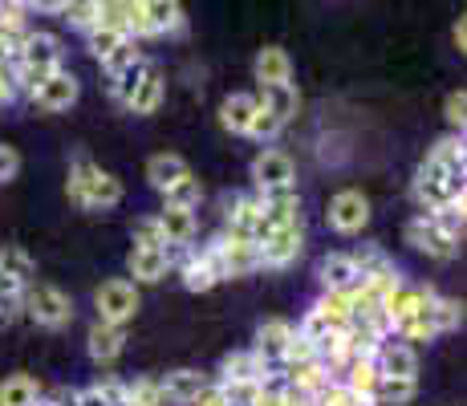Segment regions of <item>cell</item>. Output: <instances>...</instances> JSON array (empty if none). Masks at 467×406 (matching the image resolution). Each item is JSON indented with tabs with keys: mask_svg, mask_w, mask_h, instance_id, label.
Instances as JSON below:
<instances>
[{
	"mask_svg": "<svg viewBox=\"0 0 467 406\" xmlns=\"http://www.w3.org/2000/svg\"><path fill=\"white\" fill-rule=\"evenodd\" d=\"M69 200L86 212H106V207L122 203V179H114L110 171H102L94 159L78 155L69 162Z\"/></svg>",
	"mask_w": 467,
	"mask_h": 406,
	"instance_id": "cell-1",
	"label": "cell"
},
{
	"mask_svg": "<svg viewBox=\"0 0 467 406\" xmlns=\"http://www.w3.org/2000/svg\"><path fill=\"white\" fill-rule=\"evenodd\" d=\"M21 309L25 318L41 329H66L74 321V301L61 293L57 285H45V281H29L21 293Z\"/></svg>",
	"mask_w": 467,
	"mask_h": 406,
	"instance_id": "cell-2",
	"label": "cell"
},
{
	"mask_svg": "<svg viewBox=\"0 0 467 406\" xmlns=\"http://www.w3.org/2000/svg\"><path fill=\"white\" fill-rule=\"evenodd\" d=\"M268 232H273V228H268L265 212H260L256 192L253 195H236V200L228 203V215H223V240H232V244H260Z\"/></svg>",
	"mask_w": 467,
	"mask_h": 406,
	"instance_id": "cell-3",
	"label": "cell"
},
{
	"mask_svg": "<svg viewBox=\"0 0 467 406\" xmlns=\"http://www.w3.org/2000/svg\"><path fill=\"white\" fill-rule=\"evenodd\" d=\"M94 309H98V321H110V325L134 321V313H139V285L127 281V276H110V281L98 285Z\"/></svg>",
	"mask_w": 467,
	"mask_h": 406,
	"instance_id": "cell-4",
	"label": "cell"
},
{
	"mask_svg": "<svg viewBox=\"0 0 467 406\" xmlns=\"http://www.w3.org/2000/svg\"><path fill=\"white\" fill-rule=\"evenodd\" d=\"M326 224L337 236H358V232L370 224V200H366L362 192H354V187H346V192H337L334 200H329Z\"/></svg>",
	"mask_w": 467,
	"mask_h": 406,
	"instance_id": "cell-5",
	"label": "cell"
},
{
	"mask_svg": "<svg viewBox=\"0 0 467 406\" xmlns=\"http://www.w3.org/2000/svg\"><path fill=\"white\" fill-rule=\"evenodd\" d=\"M256 252H260V268H289L293 260L305 252V228H301V224L273 228L265 240L256 244Z\"/></svg>",
	"mask_w": 467,
	"mask_h": 406,
	"instance_id": "cell-6",
	"label": "cell"
},
{
	"mask_svg": "<svg viewBox=\"0 0 467 406\" xmlns=\"http://www.w3.org/2000/svg\"><path fill=\"white\" fill-rule=\"evenodd\" d=\"M293 333H297V325L285 321V318H268V321H260L256 341H253V354L260 358V362H265V370H281L285 349H289Z\"/></svg>",
	"mask_w": 467,
	"mask_h": 406,
	"instance_id": "cell-7",
	"label": "cell"
},
{
	"mask_svg": "<svg viewBox=\"0 0 467 406\" xmlns=\"http://www.w3.org/2000/svg\"><path fill=\"white\" fill-rule=\"evenodd\" d=\"M253 183H256V192H273V187L297 183V162L285 155L281 147H265L253 159Z\"/></svg>",
	"mask_w": 467,
	"mask_h": 406,
	"instance_id": "cell-8",
	"label": "cell"
},
{
	"mask_svg": "<svg viewBox=\"0 0 467 406\" xmlns=\"http://www.w3.org/2000/svg\"><path fill=\"white\" fill-rule=\"evenodd\" d=\"M78 94H82V86H78V78L69 74L66 66H61L57 74H49V78H45L37 89H33V94H29V102L37 106V110L57 114V110H69V106L78 102Z\"/></svg>",
	"mask_w": 467,
	"mask_h": 406,
	"instance_id": "cell-9",
	"label": "cell"
},
{
	"mask_svg": "<svg viewBox=\"0 0 467 406\" xmlns=\"http://www.w3.org/2000/svg\"><path fill=\"white\" fill-rule=\"evenodd\" d=\"M407 244H415V248L423 252V256H431V260H443V265H447V260L460 256V240L443 236V232H439L423 212H419L415 220L407 224Z\"/></svg>",
	"mask_w": 467,
	"mask_h": 406,
	"instance_id": "cell-10",
	"label": "cell"
},
{
	"mask_svg": "<svg viewBox=\"0 0 467 406\" xmlns=\"http://www.w3.org/2000/svg\"><path fill=\"white\" fill-rule=\"evenodd\" d=\"M374 366H379V374H390V378H419V354L410 341L402 338H382L379 349H374Z\"/></svg>",
	"mask_w": 467,
	"mask_h": 406,
	"instance_id": "cell-11",
	"label": "cell"
},
{
	"mask_svg": "<svg viewBox=\"0 0 467 406\" xmlns=\"http://www.w3.org/2000/svg\"><path fill=\"white\" fill-rule=\"evenodd\" d=\"M86 349L98 366H114L127 349V325H110V321H98L86 329Z\"/></svg>",
	"mask_w": 467,
	"mask_h": 406,
	"instance_id": "cell-12",
	"label": "cell"
},
{
	"mask_svg": "<svg viewBox=\"0 0 467 406\" xmlns=\"http://www.w3.org/2000/svg\"><path fill=\"white\" fill-rule=\"evenodd\" d=\"M394 338H402V341H435L439 338V329H435V288L423 285L419 305L394 325Z\"/></svg>",
	"mask_w": 467,
	"mask_h": 406,
	"instance_id": "cell-13",
	"label": "cell"
},
{
	"mask_svg": "<svg viewBox=\"0 0 467 406\" xmlns=\"http://www.w3.org/2000/svg\"><path fill=\"white\" fill-rule=\"evenodd\" d=\"M159 386H163V399L171 406H192L212 386V378L203 374V370L179 366V370H167V378H159Z\"/></svg>",
	"mask_w": 467,
	"mask_h": 406,
	"instance_id": "cell-14",
	"label": "cell"
},
{
	"mask_svg": "<svg viewBox=\"0 0 467 406\" xmlns=\"http://www.w3.org/2000/svg\"><path fill=\"white\" fill-rule=\"evenodd\" d=\"M260 212H265L268 228H285V224H301V192L297 183L273 187V192H256Z\"/></svg>",
	"mask_w": 467,
	"mask_h": 406,
	"instance_id": "cell-15",
	"label": "cell"
},
{
	"mask_svg": "<svg viewBox=\"0 0 467 406\" xmlns=\"http://www.w3.org/2000/svg\"><path fill=\"white\" fill-rule=\"evenodd\" d=\"M13 66H29V69H61L66 66V53H61V41L53 37V33H33L29 29V37H25L21 45V53H16V61Z\"/></svg>",
	"mask_w": 467,
	"mask_h": 406,
	"instance_id": "cell-16",
	"label": "cell"
},
{
	"mask_svg": "<svg viewBox=\"0 0 467 406\" xmlns=\"http://www.w3.org/2000/svg\"><path fill=\"white\" fill-rule=\"evenodd\" d=\"M253 74L260 81V89L281 86V81H293V61H289V53H285L281 45H265V49L256 53V61H253Z\"/></svg>",
	"mask_w": 467,
	"mask_h": 406,
	"instance_id": "cell-17",
	"label": "cell"
},
{
	"mask_svg": "<svg viewBox=\"0 0 467 406\" xmlns=\"http://www.w3.org/2000/svg\"><path fill=\"white\" fill-rule=\"evenodd\" d=\"M358 265L349 252H329V256H321L317 265V281H321V293H334V288H349L358 281Z\"/></svg>",
	"mask_w": 467,
	"mask_h": 406,
	"instance_id": "cell-18",
	"label": "cell"
},
{
	"mask_svg": "<svg viewBox=\"0 0 467 406\" xmlns=\"http://www.w3.org/2000/svg\"><path fill=\"white\" fill-rule=\"evenodd\" d=\"M379 366H374V358H354L346 370L337 374V382L346 386V390H354L358 399H366L374 406V386H379Z\"/></svg>",
	"mask_w": 467,
	"mask_h": 406,
	"instance_id": "cell-19",
	"label": "cell"
},
{
	"mask_svg": "<svg viewBox=\"0 0 467 406\" xmlns=\"http://www.w3.org/2000/svg\"><path fill=\"white\" fill-rule=\"evenodd\" d=\"M127 268H130L134 285H155V281H163V276L171 273L163 248H130Z\"/></svg>",
	"mask_w": 467,
	"mask_h": 406,
	"instance_id": "cell-20",
	"label": "cell"
},
{
	"mask_svg": "<svg viewBox=\"0 0 467 406\" xmlns=\"http://www.w3.org/2000/svg\"><path fill=\"white\" fill-rule=\"evenodd\" d=\"M256 106H260L256 94H228L220 102V126L228 134H244L248 122H253V114H256Z\"/></svg>",
	"mask_w": 467,
	"mask_h": 406,
	"instance_id": "cell-21",
	"label": "cell"
},
{
	"mask_svg": "<svg viewBox=\"0 0 467 406\" xmlns=\"http://www.w3.org/2000/svg\"><path fill=\"white\" fill-rule=\"evenodd\" d=\"M183 175H192V167H187L179 155H171V151H163V155H150V162H147V183L155 187L159 195H163L167 187H175Z\"/></svg>",
	"mask_w": 467,
	"mask_h": 406,
	"instance_id": "cell-22",
	"label": "cell"
},
{
	"mask_svg": "<svg viewBox=\"0 0 467 406\" xmlns=\"http://www.w3.org/2000/svg\"><path fill=\"white\" fill-rule=\"evenodd\" d=\"M256 98H260V106H265V110H273L281 122H293V119H297V110H301V94H297V86H293V81L265 86Z\"/></svg>",
	"mask_w": 467,
	"mask_h": 406,
	"instance_id": "cell-23",
	"label": "cell"
},
{
	"mask_svg": "<svg viewBox=\"0 0 467 406\" xmlns=\"http://www.w3.org/2000/svg\"><path fill=\"white\" fill-rule=\"evenodd\" d=\"M155 220H159V228H163L167 244H192L195 240V212H187V207L163 203V212H155Z\"/></svg>",
	"mask_w": 467,
	"mask_h": 406,
	"instance_id": "cell-24",
	"label": "cell"
},
{
	"mask_svg": "<svg viewBox=\"0 0 467 406\" xmlns=\"http://www.w3.org/2000/svg\"><path fill=\"white\" fill-rule=\"evenodd\" d=\"M313 309H317L321 318L329 321V329H346V325L354 321V293H349V288H334V293H321L317 301H313Z\"/></svg>",
	"mask_w": 467,
	"mask_h": 406,
	"instance_id": "cell-25",
	"label": "cell"
},
{
	"mask_svg": "<svg viewBox=\"0 0 467 406\" xmlns=\"http://www.w3.org/2000/svg\"><path fill=\"white\" fill-rule=\"evenodd\" d=\"M260 374H265V362H260L253 349H236V354H228L220 362V374L212 382H253Z\"/></svg>",
	"mask_w": 467,
	"mask_h": 406,
	"instance_id": "cell-26",
	"label": "cell"
},
{
	"mask_svg": "<svg viewBox=\"0 0 467 406\" xmlns=\"http://www.w3.org/2000/svg\"><path fill=\"white\" fill-rule=\"evenodd\" d=\"M147 21L155 29V37H167V33H183V8L179 0H147Z\"/></svg>",
	"mask_w": 467,
	"mask_h": 406,
	"instance_id": "cell-27",
	"label": "cell"
},
{
	"mask_svg": "<svg viewBox=\"0 0 467 406\" xmlns=\"http://www.w3.org/2000/svg\"><path fill=\"white\" fill-rule=\"evenodd\" d=\"M419 394V378H390L382 374L374 386V406H407Z\"/></svg>",
	"mask_w": 467,
	"mask_h": 406,
	"instance_id": "cell-28",
	"label": "cell"
},
{
	"mask_svg": "<svg viewBox=\"0 0 467 406\" xmlns=\"http://www.w3.org/2000/svg\"><path fill=\"white\" fill-rule=\"evenodd\" d=\"M159 102H163V78H159V69L150 66V69H147V78L139 81V89L130 94L127 110H130V114H155V110H159Z\"/></svg>",
	"mask_w": 467,
	"mask_h": 406,
	"instance_id": "cell-29",
	"label": "cell"
},
{
	"mask_svg": "<svg viewBox=\"0 0 467 406\" xmlns=\"http://www.w3.org/2000/svg\"><path fill=\"white\" fill-rule=\"evenodd\" d=\"M41 399V386L33 374H13L0 382V406H33Z\"/></svg>",
	"mask_w": 467,
	"mask_h": 406,
	"instance_id": "cell-30",
	"label": "cell"
},
{
	"mask_svg": "<svg viewBox=\"0 0 467 406\" xmlns=\"http://www.w3.org/2000/svg\"><path fill=\"white\" fill-rule=\"evenodd\" d=\"M223 260H228V281H236V276H253L256 268H260L256 244H232V240H223Z\"/></svg>",
	"mask_w": 467,
	"mask_h": 406,
	"instance_id": "cell-31",
	"label": "cell"
},
{
	"mask_svg": "<svg viewBox=\"0 0 467 406\" xmlns=\"http://www.w3.org/2000/svg\"><path fill=\"white\" fill-rule=\"evenodd\" d=\"M0 268H5L13 281H21V285L37 281V265H33V256L21 248V244H5V248H0Z\"/></svg>",
	"mask_w": 467,
	"mask_h": 406,
	"instance_id": "cell-32",
	"label": "cell"
},
{
	"mask_svg": "<svg viewBox=\"0 0 467 406\" xmlns=\"http://www.w3.org/2000/svg\"><path fill=\"white\" fill-rule=\"evenodd\" d=\"M147 69H150V61H147V57H142V53H139V57H134L127 69H119V74L110 78V94L119 98L122 106H127V102H130V94H134V89H139V81L147 78Z\"/></svg>",
	"mask_w": 467,
	"mask_h": 406,
	"instance_id": "cell-33",
	"label": "cell"
},
{
	"mask_svg": "<svg viewBox=\"0 0 467 406\" xmlns=\"http://www.w3.org/2000/svg\"><path fill=\"white\" fill-rule=\"evenodd\" d=\"M175 273L183 276V288H192V293H208V288H215V276L208 273V265L200 260V252L195 248H192V256L175 268Z\"/></svg>",
	"mask_w": 467,
	"mask_h": 406,
	"instance_id": "cell-34",
	"label": "cell"
},
{
	"mask_svg": "<svg viewBox=\"0 0 467 406\" xmlns=\"http://www.w3.org/2000/svg\"><path fill=\"white\" fill-rule=\"evenodd\" d=\"M94 5H98V25H106V29H119L122 37H127L130 8L139 5V0H94Z\"/></svg>",
	"mask_w": 467,
	"mask_h": 406,
	"instance_id": "cell-35",
	"label": "cell"
},
{
	"mask_svg": "<svg viewBox=\"0 0 467 406\" xmlns=\"http://www.w3.org/2000/svg\"><path fill=\"white\" fill-rule=\"evenodd\" d=\"M200 200H203V187H200V179H195V175H183L175 187H167V192H163V203L187 207V212H195V207H200Z\"/></svg>",
	"mask_w": 467,
	"mask_h": 406,
	"instance_id": "cell-36",
	"label": "cell"
},
{
	"mask_svg": "<svg viewBox=\"0 0 467 406\" xmlns=\"http://www.w3.org/2000/svg\"><path fill=\"white\" fill-rule=\"evenodd\" d=\"M127 402L130 406H167L159 378H130L127 382Z\"/></svg>",
	"mask_w": 467,
	"mask_h": 406,
	"instance_id": "cell-37",
	"label": "cell"
},
{
	"mask_svg": "<svg viewBox=\"0 0 467 406\" xmlns=\"http://www.w3.org/2000/svg\"><path fill=\"white\" fill-rule=\"evenodd\" d=\"M61 21H66L69 29H78V33H89L98 25V5H94V0H66Z\"/></svg>",
	"mask_w": 467,
	"mask_h": 406,
	"instance_id": "cell-38",
	"label": "cell"
},
{
	"mask_svg": "<svg viewBox=\"0 0 467 406\" xmlns=\"http://www.w3.org/2000/svg\"><path fill=\"white\" fill-rule=\"evenodd\" d=\"M431 224H435L443 236H451V240H463V200L460 203H447V207H439V212H423Z\"/></svg>",
	"mask_w": 467,
	"mask_h": 406,
	"instance_id": "cell-39",
	"label": "cell"
},
{
	"mask_svg": "<svg viewBox=\"0 0 467 406\" xmlns=\"http://www.w3.org/2000/svg\"><path fill=\"white\" fill-rule=\"evenodd\" d=\"M427 159L443 162V167H467V155H463V134H443L435 147L427 151Z\"/></svg>",
	"mask_w": 467,
	"mask_h": 406,
	"instance_id": "cell-40",
	"label": "cell"
},
{
	"mask_svg": "<svg viewBox=\"0 0 467 406\" xmlns=\"http://www.w3.org/2000/svg\"><path fill=\"white\" fill-rule=\"evenodd\" d=\"M460 325H463V305L455 301V297L435 293V329H439V338H443V333H455Z\"/></svg>",
	"mask_w": 467,
	"mask_h": 406,
	"instance_id": "cell-41",
	"label": "cell"
},
{
	"mask_svg": "<svg viewBox=\"0 0 467 406\" xmlns=\"http://www.w3.org/2000/svg\"><path fill=\"white\" fill-rule=\"evenodd\" d=\"M122 41H127V37H122V33L119 29H106V25H94V29H89L86 33V49L89 53H94V57L98 61H106V57H110V53L114 49H119V45Z\"/></svg>",
	"mask_w": 467,
	"mask_h": 406,
	"instance_id": "cell-42",
	"label": "cell"
},
{
	"mask_svg": "<svg viewBox=\"0 0 467 406\" xmlns=\"http://www.w3.org/2000/svg\"><path fill=\"white\" fill-rule=\"evenodd\" d=\"M223 394V402L228 406H256L260 402V378H253V382H215Z\"/></svg>",
	"mask_w": 467,
	"mask_h": 406,
	"instance_id": "cell-43",
	"label": "cell"
},
{
	"mask_svg": "<svg viewBox=\"0 0 467 406\" xmlns=\"http://www.w3.org/2000/svg\"><path fill=\"white\" fill-rule=\"evenodd\" d=\"M285 130V122L276 119L273 110H265V106H256V114H253V122H248V139H256V142H273L276 134Z\"/></svg>",
	"mask_w": 467,
	"mask_h": 406,
	"instance_id": "cell-44",
	"label": "cell"
},
{
	"mask_svg": "<svg viewBox=\"0 0 467 406\" xmlns=\"http://www.w3.org/2000/svg\"><path fill=\"white\" fill-rule=\"evenodd\" d=\"M130 240H134V248H163V244H167L155 215H139V220H134V228H130Z\"/></svg>",
	"mask_w": 467,
	"mask_h": 406,
	"instance_id": "cell-45",
	"label": "cell"
},
{
	"mask_svg": "<svg viewBox=\"0 0 467 406\" xmlns=\"http://www.w3.org/2000/svg\"><path fill=\"white\" fill-rule=\"evenodd\" d=\"M195 252H200V260L208 265V273L215 276V285L228 281V260H223V240H220V236L208 240V244H200Z\"/></svg>",
	"mask_w": 467,
	"mask_h": 406,
	"instance_id": "cell-46",
	"label": "cell"
},
{
	"mask_svg": "<svg viewBox=\"0 0 467 406\" xmlns=\"http://www.w3.org/2000/svg\"><path fill=\"white\" fill-rule=\"evenodd\" d=\"M313 399H317V406H370L366 399H358L354 390H346L341 382H329L326 390H317Z\"/></svg>",
	"mask_w": 467,
	"mask_h": 406,
	"instance_id": "cell-47",
	"label": "cell"
},
{
	"mask_svg": "<svg viewBox=\"0 0 467 406\" xmlns=\"http://www.w3.org/2000/svg\"><path fill=\"white\" fill-rule=\"evenodd\" d=\"M443 119L451 126V134H463V122H467V94L463 89H451L443 102Z\"/></svg>",
	"mask_w": 467,
	"mask_h": 406,
	"instance_id": "cell-48",
	"label": "cell"
},
{
	"mask_svg": "<svg viewBox=\"0 0 467 406\" xmlns=\"http://www.w3.org/2000/svg\"><path fill=\"white\" fill-rule=\"evenodd\" d=\"M134 57H139V41H130V37H127V41H122V45H119V49H114V53H110V57H106V61H102V69H106V74H110V78H114V74H119V69H127V66H130V61H134Z\"/></svg>",
	"mask_w": 467,
	"mask_h": 406,
	"instance_id": "cell-49",
	"label": "cell"
},
{
	"mask_svg": "<svg viewBox=\"0 0 467 406\" xmlns=\"http://www.w3.org/2000/svg\"><path fill=\"white\" fill-rule=\"evenodd\" d=\"M98 390H102V399L110 406H130L127 402V382H122V378H102V382H98Z\"/></svg>",
	"mask_w": 467,
	"mask_h": 406,
	"instance_id": "cell-50",
	"label": "cell"
},
{
	"mask_svg": "<svg viewBox=\"0 0 467 406\" xmlns=\"http://www.w3.org/2000/svg\"><path fill=\"white\" fill-rule=\"evenodd\" d=\"M313 358V341H305L301 333H293V341H289V349H285V362H309ZM281 362V366H285Z\"/></svg>",
	"mask_w": 467,
	"mask_h": 406,
	"instance_id": "cell-51",
	"label": "cell"
},
{
	"mask_svg": "<svg viewBox=\"0 0 467 406\" xmlns=\"http://www.w3.org/2000/svg\"><path fill=\"white\" fill-rule=\"evenodd\" d=\"M16 171H21V155H16L13 147H5V142H0V183H8Z\"/></svg>",
	"mask_w": 467,
	"mask_h": 406,
	"instance_id": "cell-52",
	"label": "cell"
},
{
	"mask_svg": "<svg viewBox=\"0 0 467 406\" xmlns=\"http://www.w3.org/2000/svg\"><path fill=\"white\" fill-rule=\"evenodd\" d=\"M281 406H317L309 390H297V386H285L281 390Z\"/></svg>",
	"mask_w": 467,
	"mask_h": 406,
	"instance_id": "cell-53",
	"label": "cell"
},
{
	"mask_svg": "<svg viewBox=\"0 0 467 406\" xmlns=\"http://www.w3.org/2000/svg\"><path fill=\"white\" fill-rule=\"evenodd\" d=\"M74 402L78 406H110L102 399V390H98V386H86V390H74Z\"/></svg>",
	"mask_w": 467,
	"mask_h": 406,
	"instance_id": "cell-54",
	"label": "cell"
},
{
	"mask_svg": "<svg viewBox=\"0 0 467 406\" xmlns=\"http://www.w3.org/2000/svg\"><path fill=\"white\" fill-rule=\"evenodd\" d=\"M29 8H37V13H45V16H61L66 0H29Z\"/></svg>",
	"mask_w": 467,
	"mask_h": 406,
	"instance_id": "cell-55",
	"label": "cell"
},
{
	"mask_svg": "<svg viewBox=\"0 0 467 406\" xmlns=\"http://www.w3.org/2000/svg\"><path fill=\"white\" fill-rule=\"evenodd\" d=\"M451 37H455V49H467V21H463V16H460V21H455V29H451Z\"/></svg>",
	"mask_w": 467,
	"mask_h": 406,
	"instance_id": "cell-56",
	"label": "cell"
},
{
	"mask_svg": "<svg viewBox=\"0 0 467 406\" xmlns=\"http://www.w3.org/2000/svg\"><path fill=\"white\" fill-rule=\"evenodd\" d=\"M139 5H147V0H139Z\"/></svg>",
	"mask_w": 467,
	"mask_h": 406,
	"instance_id": "cell-57",
	"label": "cell"
}]
</instances>
